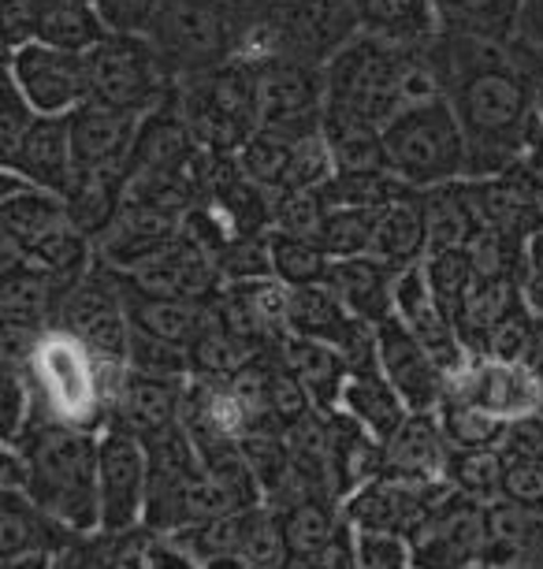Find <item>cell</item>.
<instances>
[{"instance_id":"obj_21","label":"cell","mask_w":543,"mask_h":569,"mask_svg":"<svg viewBox=\"0 0 543 569\" xmlns=\"http://www.w3.org/2000/svg\"><path fill=\"white\" fill-rule=\"evenodd\" d=\"M451 450L454 447L443 432L440 413H410L399 432L383 443V477L435 485V480H446Z\"/></svg>"},{"instance_id":"obj_48","label":"cell","mask_w":543,"mask_h":569,"mask_svg":"<svg viewBox=\"0 0 543 569\" xmlns=\"http://www.w3.org/2000/svg\"><path fill=\"white\" fill-rule=\"evenodd\" d=\"M495 450L503 458H543V410L506 421Z\"/></svg>"},{"instance_id":"obj_28","label":"cell","mask_w":543,"mask_h":569,"mask_svg":"<svg viewBox=\"0 0 543 569\" xmlns=\"http://www.w3.org/2000/svg\"><path fill=\"white\" fill-rule=\"evenodd\" d=\"M521 291H525V279H517V276H476L473 291L465 295V302L454 317L457 339H462L470 358H481L484 339L492 336V328L510 313V306L517 302Z\"/></svg>"},{"instance_id":"obj_32","label":"cell","mask_w":543,"mask_h":569,"mask_svg":"<svg viewBox=\"0 0 543 569\" xmlns=\"http://www.w3.org/2000/svg\"><path fill=\"white\" fill-rule=\"evenodd\" d=\"M280 521H283L286 547H291V558L324 551L335 536H343L350 529L343 502L328 496H309L291 502V507H280Z\"/></svg>"},{"instance_id":"obj_2","label":"cell","mask_w":543,"mask_h":569,"mask_svg":"<svg viewBox=\"0 0 543 569\" xmlns=\"http://www.w3.org/2000/svg\"><path fill=\"white\" fill-rule=\"evenodd\" d=\"M16 447L30 461L27 496L46 513H52L60 525H68L74 536L101 532V502H98L101 432L38 417Z\"/></svg>"},{"instance_id":"obj_45","label":"cell","mask_w":543,"mask_h":569,"mask_svg":"<svg viewBox=\"0 0 543 569\" xmlns=\"http://www.w3.org/2000/svg\"><path fill=\"white\" fill-rule=\"evenodd\" d=\"M503 499L543 518V458H503Z\"/></svg>"},{"instance_id":"obj_56","label":"cell","mask_w":543,"mask_h":569,"mask_svg":"<svg viewBox=\"0 0 543 569\" xmlns=\"http://www.w3.org/2000/svg\"><path fill=\"white\" fill-rule=\"evenodd\" d=\"M476 569H503V566H487V562H481V566H476Z\"/></svg>"},{"instance_id":"obj_7","label":"cell","mask_w":543,"mask_h":569,"mask_svg":"<svg viewBox=\"0 0 543 569\" xmlns=\"http://www.w3.org/2000/svg\"><path fill=\"white\" fill-rule=\"evenodd\" d=\"M87 74L90 101L142 116L175 86V74L168 71L149 34H120V30H109L87 52Z\"/></svg>"},{"instance_id":"obj_41","label":"cell","mask_w":543,"mask_h":569,"mask_svg":"<svg viewBox=\"0 0 543 569\" xmlns=\"http://www.w3.org/2000/svg\"><path fill=\"white\" fill-rule=\"evenodd\" d=\"M372 231H376V209L365 206H332L324 217L321 242L332 261L339 257H361L372 250Z\"/></svg>"},{"instance_id":"obj_16","label":"cell","mask_w":543,"mask_h":569,"mask_svg":"<svg viewBox=\"0 0 543 569\" xmlns=\"http://www.w3.org/2000/svg\"><path fill=\"white\" fill-rule=\"evenodd\" d=\"M127 279H131L138 295L183 298V302H212L223 287L220 264L198 242H190L187 234H179L168 250H161L142 268H134Z\"/></svg>"},{"instance_id":"obj_14","label":"cell","mask_w":543,"mask_h":569,"mask_svg":"<svg viewBox=\"0 0 543 569\" xmlns=\"http://www.w3.org/2000/svg\"><path fill=\"white\" fill-rule=\"evenodd\" d=\"M68 123L74 171L79 176H127L138 127H142V112L87 101L68 116Z\"/></svg>"},{"instance_id":"obj_54","label":"cell","mask_w":543,"mask_h":569,"mask_svg":"<svg viewBox=\"0 0 543 569\" xmlns=\"http://www.w3.org/2000/svg\"><path fill=\"white\" fill-rule=\"evenodd\" d=\"M514 569H543V536L529 547L525 555L517 558V566H514Z\"/></svg>"},{"instance_id":"obj_43","label":"cell","mask_w":543,"mask_h":569,"mask_svg":"<svg viewBox=\"0 0 543 569\" xmlns=\"http://www.w3.org/2000/svg\"><path fill=\"white\" fill-rule=\"evenodd\" d=\"M127 365H131L134 372H145V376H164V380H190L187 350L175 347V342L161 339V336H149V331H142V328L131 331Z\"/></svg>"},{"instance_id":"obj_29","label":"cell","mask_w":543,"mask_h":569,"mask_svg":"<svg viewBox=\"0 0 543 569\" xmlns=\"http://www.w3.org/2000/svg\"><path fill=\"white\" fill-rule=\"evenodd\" d=\"M339 410H346L361 428H369L380 443H388L410 417V406L399 399V391L383 380L380 369H354L339 399Z\"/></svg>"},{"instance_id":"obj_5","label":"cell","mask_w":543,"mask_h":569,"mask_svg":"<svg viewBox=\"0 0 543 569\" xmlns=\"http://www.w3.org/2000/svg\"><path fill=\"white\" fill-rule=\"evenodd\" d=\"M27 372L38 388L41 417L74 428H90V432H101L109 425L101 365L68 328L52 325L41 331L27 358Z\"/></svg>"},{"instance_id":"obj_9","label":"cell","mask_w":543,"mask_h":569,"mask_svg":"<svg viewBox=\"0 0 543 569\" xmlns=\"http://www.w3.org/2000/svg\"><path fill=\"white\" fill-rule=\"evenodd\" d=\"M149 499V450L134 432L115 425L101 428L98 455V502H101V532L127 536L145 525Z\"/></svg>"},{"instance_id":"obj_6","label":"cell","mask_w":543,"mask_h":569,"mask_svg":"<svg viewBox=\"0 0 543 569\" xmlns=\"http://www.w3.org/2000/svg\"><path fill=\"white\" fill-rule=\"evenodd\" d=\"M235 0H164L145 30L175 79L209 71L239 52Z\"/></svg>"},{"instance_id":"obj_55","label":"cell","mask_w":543,"mask_h":569,"mask_svg":"<svg viewBox=\"0 0 543 569\" xmlns=\"http://www.w3.org/2000/svg\"><path fill=\"white\" fill-rule=\"evenodd\" d=\"M529 365H532V372L543 380V328H540V336H536V342H532V350H529Z\"/></svg>"},{"instance_id":"obj_52","label":"cell","mask_w":543,"mask_h":569,"mask_svg":"<svg viewBox=\"0 0 543 569\" xmlns=\"http://www.w3.org/2000/svg\"><path fill=\"white\" fill-rule=\"evenodd\" d=\"M525 279L543 283V223L525 239Z\"/></svg>"},{"instance_id":"obj_18","label":"cell","mask_w":543,"mask_h":569,"mask_svg":"<svg viewBox=\"0 0 543 569\" xmlns=\"http://www.w3.org/2000/svg\"><path fill=\"white\" fill-rule=\"evenodd\" d=\"M4 168L34 182L52 194H68L74 182V149H71V123L68 116H34L19 146L4 157Z\"/></svg>"},{"instance_id":"obj_57","label":"cell","mask_w":543,"mask_h":569,"mask_svg":"<svg viewBox=\"0 0 543 569\" xmlns=\"http://www.w3.org/2000/svg\"><path fill=\"white\" fill-rule=\"evenodd\" d=\"M87 4H98V0H87Z\"/></svg>"},{"instance_id":"obj_17","label":"cell","mask_w":543,"mask_h":569,"mask_svg":"<svg viewBox=\"0 0 543 569\" xmlns=\"http://www.w3.org/2000/svg\"><path fill=\"white\" fill-rule=\"evenodd\" d=\"M179 234H183V217L142 206V201H123V212L115 217V223L93 242V257L115 268V272L131 276L134 268H142L161 250H168Z\"/></svg>"},{"instance_id":"obj_47","label":"cell","mask_w":543,"mask_h":569,"mask_svg":"<svg viewBox=\"0 0 543 569\" xmlns=\"http://www.w3.org/2000/svg\"><path fill=\"white\" fill-rule=\"evenodd\" d=\"M164 0H98V12L109 30L120 34H145L153 27V16L161 12Z\"/></svg>"},{"instance_id":"obj_10","label":"cell","mask_w":543,"mask_h":569,"mask_svg":"<svg viewBox=\"0 0 543 569\" xmlns=\"http://www.w3.org/2000/svg\"><path fill=\"white\" fill-rule=\"evenodd\" d=\"M413 569H476L484 562V502L454 485L410 536Z\"/></svg>"},{"instance_id":"obj_12","label":"cell","mask_w":543,"mask_h":569,"mask_svg":"<svg viewBox=\"0 0 543 569\" xmlns=\"http://www.w3.org/2000/svg\"><path fill=\"white\" fill-rule=\"evenodd\" d=\"M376 369L410 413H435L451 395V372L399 317L376 325Z\"/></svg>"},{"instance_id":"obj_26","label":"cell","mask_w":543,"mask_h":569,"mask_svg":"<svg viewBox=\"0 0 543 569\" xmlns=\"http://www.w3.org/2000/svg\"><path fill=\"white\" fill-rule=\"evenodd\" d=\"M361 34L383 38L391 46H424L440 34L435 0H350Z\"/></svg>"},{"instance_id":"obj_30","label":"cell","mask_w":543,"mask_h":569,"mask_svg":"<svg viewBox=\"0 0 543 569\" xmlns=\"http://www.w3.org/2000/svg\"><path fill=\"white\" fill-rule=\"evenodd\" d=\"M529 0H435L443 34H465L484 41H514L517 27L525 23Z\"/></svg>"},{"instance_id":"obj_42","label":"cell","mask_w":543,"mask_h":569,"mask_svg":"<svg viewBox=\"0 0 543 569\" xmlns=\"http://www.w3.org/2000/svg\"><path fill=\"white\" fill-rule=\"evenodd\" d=\"M543 328V320L532 313L525 291L514 306H510V313L499 320L492 328V336L484 339V353L481 358H495V361H529V350L532 342H536Z\"/></svg>"},{"instance_id":"obj_35","label":"cell","mask_w":543,"mask_h":569,"mask_svg":"<svg viewBox=\"0 0 543 569\" xmlns=\"http://www.w3.org/2000/svg\"><path fill=\"white\" fill-rule=\"evenodd\" d=\"M272 257V276L286 287H313L324 283L332 272V253L321 242L302 239V234H286V231H269L264 234Z\"/></svg>"},{"instance_id":"obj_22","label":"cell","mask_w":543,"mask_h":569,"mask_svg":"<svg viewBox=\"0 0 543 569\" xmlns=\"http://www.w3.org/2000/svg\"><path fill=\"white\" fill-rule=\"evenodd\" d=\"M324 283L343 298L350 313H358L369 325H383V320L395 317L399 268H391L380 257H339V261H332V272H328Z\"/></svg>"},{"instance_id":"obj_15","label":"cell","mask_w":543,"mask_h":569,"mask_svg":"<svg viewBox=\"0 0 543 569\" xmlns=\"http://www.w3.org/2000/svg\"><path fill=\"white\" fill-rule=\"evenodd\" d=\"M451 391L481 402L503 421L543 410V380L532 372L529 361H495V358H470L465 369L451 376Z\"/></svg>"},{"instance_id":"obj_13","label":"cell","mask_w":543,"mask_h":569,"mask_svg":"<svg viewBox=\"0 0 543 569\" xmlns=\"http://www.w3.org/2000/svg\"><path fill=\"white\" fill-rule=\"evenodd\" d=\"M446 488H451V480L418 485V480L376 477V480H369V485L350 491L343 499V513L358 532H391V536H406L410 540Z\"/></svg>"},{"instance_id":"obj_33","label":"cell","mask_w":543,"mask_h":569,"mask_svg":"<svg viewBox=\"0 0 543 569\" xmlns=\"http://www.w3.org/2000/svg\"><path fill=\"white\" fill-rule=\"evenodd\" d=\"M123 201H127L123 176H74L71 190L63 194L71 223L90 242H98L112 228L115 217L123 212Z\"/></svg>"},{"instance_id":"obj_38","label":"cell","mask_w":543,"mask_h":569,"mask_svg":"<svg viewBox=\"0 0 543 569\" xmlns=\"http://www.w3.org/2000/svg\"><path fill=\"white\" fill-rule=\"evenodd\" d=\"M435 413H440L443 432H446V439H451V447H462V450L499 447L503 428H506L503 417H495L492 410H484L481 402L465 399V395H457V391L446 395Z\"/></svg>"},{"instance_id":"obj_31","label":"cell","mask_w":543,"mask_h":569,"mask_svg":"<svg viewBox=\"0 0 543 569\" xmlns=\"http://www.w3.org/2000/svg\"><path fill=\"white\" fill-rule=\"evenodd\" d=\"M104 34H109V23L101 19L98 4H87V0H38L34 41L68 52H90Z\"/></svg>"},{"instance_id":"obj_19","label":"cell","mask_w":543,"mask_h":569,"mask_svg":"<svg viewBox=\"0 0 543 569\" xmlns=\"http://www.w3.org/2000/svg\"><path fill=\"white\" fill-rule=\"evenodd\" d=\"M187 383L190 380H164V376H145L131 369L109 410V425L127 428L142 443L168 432V428L183 425Z\"/></svg>"},{"instance_id":"obj_8","label":"cell","mask_w":543,"mask_h":569,"mask_svg":"<svg viewBox=\"0 0 543 569\" xmlns=\"http://www.w3.org/2000/svg\"><path fill=\"white\" fill-rule=\"evenodd\" d=\"M328 120V86L324 63L298 57H280L261 71V131L291 138L324 134Z\"/></svg>"},{"instance_id":"obj_51","label":"cell","mask_w":543,"mask_h":569,"mask_svg":"<svg viewBox=\"0 0 543 569\" xmlns=\"http://www.w3.org/2000/svg\"><path fill=\"white\" fill-rule=\"evenodd\" d=\"M138 569H201V562L175 536L157 532V540H149L138 555Z\"/></svg>"},{"instance_id":"obj_1","label":"cell","mask_w":543,"mask_h":569,"mask_svg":"<svg viewBox=\"0 0 543 569\" xmlns=\"http://www.w3.org/2000/svg\"><path fill=\"white\" fill-rule=\"evenodd\" d=\"M432 63L440 71L443 98L454 104L457 120L473 146L476 160H492V176L503 171L499 160H510L536 131V93L532 79L510 63L506 46L465 34H435L429 41ZM470 168V176H473Z\"/></svg>"},{"instance_id":"obj_34","label":"cell","mask_w":543,"mask_h":569,"mask_svg":"<svg viewBox=\"0 0 543 569\" xmlns=\"http://www.w3.org/2000/svg\"><path fill=\"white\" fill-rule=\"evenodd\" d=\"M239 164L264 194H283V190L298 187V142L291 138L258 131L239 149Z\"/></svg>"},{"instance_id":"obj_25","label":"cell","mask_w":543,"mask_h":569,"mask_svg":"<svg viewBox=\"0 0 543 569\" xmlns=\"http://www.w3.org/2000/svg\"><path fill=\"white\" fill-rule=\"evenodd\" d=\"M127 313L131 325L149 331V336H161L175 347L190 350L194 342L205 336V328L217 320L212 302H183V298H149L138 295L127 279Z\"/></svg>"},{"instance_id":"obj_49","label":"cell","mask_w":543,"mask_h":569,"mask_svg":"<svg viewBox=\"0 0 543 569\" xmlns=\"http://www.w3.org/2000/svg\"><path fill=\"white\" fill-rule=\"evenodd\" d=\"M34 109L27 104V98L19 93V86L8 79L4 86V101H0V157H8L19 146V138L27 134V127L34 123Z\"/></svg>"},{"instance_id":"obj_53","label":"cell","mask_w":543,"mask_h":569,"mask_svg":"<svg viewBox=\"0 0 543 569\" xmlns=\"http://www.w3.org/2000/svg\"><path fill=\"white\" fill-rule=\"evenodd\" d=\"M4 569H57V555H52V551H38V555L4 558Z\"/></svg>"},{"instance_id":"obj_39","label":"cell","mask_w":543,"mask_h":569,"mask_svg":"<svg viewBox=\"0 0 543 569\" xmlns=\"http://www.w3.org/2000/svg\"><path fill=\"white\" fill-rule=\"evenodd\" d=\"M503 472H506V461L495 447H476V450L454 447L451 466H446V480H451L457 491H465L470 499L487 507V502L503 499Z\"/></svg>"},{"instance_id":"obj_27","label":"cell","mask_w":543,"mask_h":569,"mask_svg":"<svg viewBox=\"0 0 543 569\" xmlns=\"http://www.w3.org/2000/svg\"><path fill=\"white\" fill-rule=\"evenodd\" d=\"M369 253L399 268V272L424 261V253H429V223H424L421 190L376 209V231H372Z\"/></svg>"},{"instance_id":"obj_40","label":"cell","mask_w":543,"mask_h":569,"mask_svg":"<svg viewBox=\"0 0 543 569\" xmlns=\"http://www.w3.org/2000/svg\"><path fill=\"white\" fill-rule=\"evenodd\" d=\"M332 209L324 187H294L283 194H272V228L286 234H302V239H321L324 217Z\"/></svg>"},{"instance_id":"obj_20","label":"cell","mask_w":543,"mask_h":569,"mask_svg":"<svg viewBox=\"0 0 543 569\" xmlns=\"http://www.w3.org/2000/svg\"><path fill=\"white\" fill-rule=\"evenodd\" d=\"M395 317L435 353V358L446 365V372H451V376L470 365V353H465L462 339H457L454 320L443 313L440 302H435V295H432L429 279H424L421 264H410V268H402V272H399Z\"/></svg>"},{"instance_id":"obj_44","label":"cell","mask_w":543,"mask_h":569,"mask_svg":"<svg viewBox=\"0 0 543 569\" xmlns=\"http://www.w3.org/2000/svg\"><path fill=\"white\" fill-rule=\"evenodd\" d=\"M269 410L275 417V425L283 428H291L298 425L302 417L309 413H316V402H313V395H309V388L298 376L286 369L280 353H272V372H269Z\"/></svg>"},{"instance_id":"obj_11","label":"cell","mask_w":543,"mask_h":569,"mask_svg":"<svg viewBox=\"0 0 543 569\" xmlns=\"http://www.w3.org/2000/svg\"><path fill=\"white\" fill-rule=\"evenodd\" d=\"M8 79L38 116H71L90 101L87 52H68L46 41H27L8 52Z\"/></svg>"},{"instance_id":"obj_37","label":"cell","mask_w":543,"mask_h":569,"mask_svg":"<svg viewBox=\"0 0 543 569\" xmlns=\"http://www.w3.org/2000/svg\"><path fill=\"white\" fill-rule=\"evenodd\" d=\"M424 279H429L435 302L443 306L446 317H457V309H462L465 295L473 291L476 283V268H473V257L465 246H440V250H429L424 253Z\"/></svg>"},{"instance_id":"obj_24","label":"cell","mask_w":543,"mask_h":569,"mask_svg":"<svg viewBox=\"0 0 543 569\" xmlns=\"http://www.w3.org/2000/svg\"><path fill=\"white\" fill-rule=\"evenodd\" d=\"M74 540L68 525H60L52 513L38 507L27 491H4V507H0V555H38V551H63V543Z\"/></svg>"},{"instance_id":"obj_23","label":"cell","mask_w":543,"mask_h":569,"mask_svg":"<svg viewBox=\"0 0 543 569\" xmlns=\"http://www.w3.org/2000/svg\"><path fill=\"white\" fill-rule=\"evenodd\" d=\"M275 353H280L286 369H291L298 380L309 388L316 410H321V413L339 410L343 388H346L350 372H354V365L343 358V350H335L332 342H321V339L286 336L280 347H275Z\"/></svg>"},{"instance_id":"obj_36","label":"cell","mask_w":543,"mask_h":569,"mask_svg":"<svg viewBox=\"0 0 543 569\" xmlns=\"http://www.w3.org/2000/svg\"><path fill=\"white\" fill-rule=\"evenodd\" d=\"M239 555L253 569H286L291 547H286L280 510L269 507V502L239 510Z\"/></svg>"},{"instance_id":"obj_4","label":"cell","mask_w":543,"mask_h":569,"mask_svg":"<svg viewBox=\"0 0 543 569\" xmlns=\"http://www.w3.org/2000/svg\"><path fill=\"white\" fill-rule=\"evenodd\" d=\"M261 63L231 57L179 82L187 127L205 153H239L261 131Z\"/></svg>"},{"instance_id":"obj_46","label":"cell","mask_w":543,"mask_h":569,"mask_svg":"<svg viewBox=\"0 0 543 569\" xmlns=\"http://www.w3.org/2000/svg\"><path fill=\"white\" fill-rule=\"evenodd\" d=\"M354 547H358V569H413L406 536L354 529Z\"/></svg>"},{"instance_id":"obj_50","label":"cell","mask_w":543,"mask_h":569,"mask_svg":"<svg viewBox=\"0 0 543 569\" xmlns=\"http://www.w3.org/2000/svg\"><path fill=\"white\" fill-rule=\"evenodd\" d=\"M286 569H358V547H354V525L335 536L324 551L316 555H298L286 562Z\"/></svg>"},{"instance_id":"obj_3","label":"cell","mask_w":543,"mask_h":569,"mask_svg":"<svg viewBox=\"0 0 543 569\" xmlns=\"http://www.w3.org/2000/svg\"><path fill=\"white\" fill-rule=\"evenodd\" d=\"M383 153H388V168L413 190L470 179L473 168L470 134L443 93L406 104L383 127Z\"/></svg>"}]
</instances>
